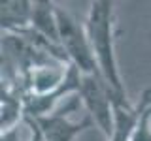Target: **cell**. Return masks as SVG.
I'll return each mask as SVG.
<instances>
[{"mask_svg":"<svg viewBox=\"0 0 151 141\" xmlns=\"http://www.w3.org/2000/svg\"><path fill=\"white\" fill-rule=\"evenodd\" d=\"M85 32H87L89 43H91L93 55L96 58L102 79L111 88L117 102L129 103L127 90H125L121 72H119L117 53H115V38H117L115 4L110 2V0L91 2L87 19H85Z\"/></svg>","mask_w":151,"mask_h":141,"instance_id":"cell-1","label":"cell"},{"mask_svg":"<svg viewBox=\"0 0 151 141\" xmlns=\"http://www.w3.org/2000/svg\"><path fill=\"white\" fill-rule=\"evenodd\" d=\"M57 17H59L60 47L70 66H74L81 75H100L96 58L93 55L87 32H85V25H79L68 11L60 8H57Z\"/></svg>","mask_w":151,"mask_h":141,"instance_id":"cell-2","label":"cell"},{"mask_svg":"<svg viewBox=\"0 0 151 141\" xmlns=\"http://www.w3.org/2000/svg\"><path fill=\"white\" fill-rule=\"evenodd\" d=\"M78 96L94 126L100 128L102 134L110 139L115 126V105L119 103L111 88L100 75H81Z\"/></svg>","mask_w":151,"mask_h":141,"instance_id":"cell-3","label":"cell"},{"mask_svg":"<svg viewBox=\"0 0 151 141\" xmlns=\"http://www.w3.org/2000/svg\"><path fill=\"white\" fill-rule=\"evenodd\" d=\"M79 105H83V103L78 94H74V96H68L47 117L34 119L38 128H40L42 141H74L81 132L93 128L94 122L89 115H85L81 120L72 119V113Z\"/></svg>","mask_w":151,"mask_h":141,"instance_id":"cell-4","label":"cell"},{"mask_svg":"<svg viewBox=\"0 0 151 141\" xmlns=\"http://www.w3.org/2000/svg\"><path fill=\"white\" fill-rule=\"evenodd\" d=\"M34 2L30 0H6L0 4V25L2 34H27L32 28Z\"/></svg>","mask_w":151,"mask_h":141,"instance_id":"cell-5","label":"cell"},{"mask_svg":"<svg viewBox=\"0 0 151 141\" xmlns=\"http://www.w3.org/2000/svg\"><path fill=\"white\" fill-rule=\"evenodd\" d=\"M32 30L38 36H42L45 41L60 47V36H59V17L57 8L49 0H36L34 11H32ZM63 49V47H60Z\"/></svg>","mask_w":151,"mask_h":141,"instance_id":"cell-6","label":"cell"},{"mask_svg":"<svg viewBox=\"0 0 151 141\" xmlns=\"http://www.w3.org/2000/svg\"><path fill=\"white\" fill-rule=\"evenodd\" d=\"M142 113V102L136 105L130 103H117L115 105V126H113V134L108 141H130L132 130H134L138 117Z\"/></svg>","mask_w":151,"mask_h":141,"instance_id":"cell-7","label":"cell"},{"mask_svg":"<svg viewBox=\"0 0 151 141\" xmlns=\"http://www.w3.org/2000/svg\"><path fill=\"white\" fill-rule=\"evenodd\" d=\"M142 113L138 117L130 141H151V88H145L140 96Z\"/></svg>","mask_w":151,"mask_h":141,"instance_id":"cell-8","label":"cell"}]
</instances>
